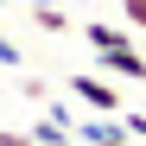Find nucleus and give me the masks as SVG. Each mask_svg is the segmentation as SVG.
I'll return each instance as SVG.
<instances>
[{"label": "nucleus", "instance_id": "obj_4", "mask_svg": "<svg viewBox=\"0 0 146 146\" xmlns=\"http://www.w3.org/2000/svg\"><path fill=\"white\" fill-rule=\"evenodd\" d=\"M127 32H133L127 19H121V26H102V19H89V26H83V38L95 44V51H121V44H133Z\"/></svg>", "mask_w": 146, "mask_h": 146}, {"label": "nucleus", "instance_id": "obj_3", "mask_svg": "<svg viewBox=\"0 0 146 146\" xmlns=\"http://www.w3.org/2000/svg\"><path fill=\"white\" fill-rule=\"evenodd\" d=\"M102 57V70L108 76H121V83H146V51L140 44H121V51H95Z\"/></svg>", "mask_w": 146, "mask_h": 146}, {"label": "nucleus", "instance_id": "obj_1", "mask_svg": "<svg viewBox=\"0 0 146 146\" xmlns=\"http://www.w3.org/2000/svg\"><path fill=\"white\" fill-rule=\"evenodd\" d=\"M70 95H76L83 108H95V114H121V89L108 83V70L95 76V70H76L70 76Z\"/></svg>", "mask_w": 146, "mask_h": 146}, {"label": "nucleus", "instance_id": "obj_7", "mask_svg": "<svg viewBox=\"0 0 146 146\" xmlns=\"http://www.w3.org/2000/svg\"><path fill=\"white\" fill-rule=\"evenodd\" d=\"M0 64H7V70H19V64H26V51H19V44H7V38H0Z\"/></svg>", "mask_w": 146, "mask_h": 146}, {"label": "nucleus", "instance_id": "obj_2", "mask_svg": "<svg viewBox=\"0 0 146 146\" xmlns=\"http://www.w3.org/2000/svg\"><path fill=\"white\" fill-rule=\"evenodd\" d=\"M76 140H89V146H133V127L114 121V114H95V121H76Z\"/></svg>", "mask_w": 146, "mask_h": 146}, {"label": "nucleus", "instance_id": "obj_5", "mask_svg": "<svg viewBox=\"0 0 146 146\" xmlns=\"http://www.w3.org/2000/svg\"><path fill=\"white\" fill-rule=\"evenodd\" d=\"M32 19H38V26H44V32H70V19H64V13L51 7V0H44V7H32Z\"/></svg>", "mask_w": 146, "mask_h": 146}, {"label": "nucleus", "instance_id": "obj_6", "mask_svg": "<svg viewBox=\"0 0 146 146\" xmlns=\"http://www.w3.org/2000/svg\"><path fill=\"white\" fill-rule=\"evenodd\" d=\"M121 19H127L133 32H146V0H121Z\"/></svg>", "mask_w": 146, "mask_h": 146}]
</instances>
